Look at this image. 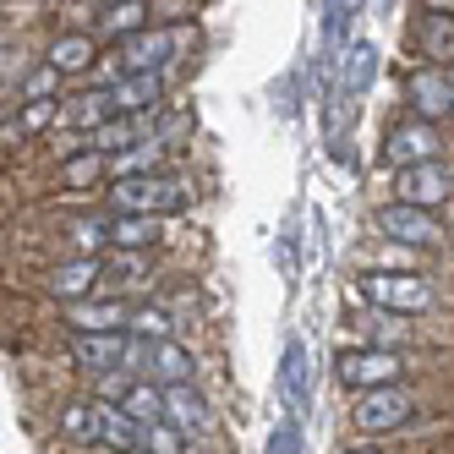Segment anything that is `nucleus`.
<instances>
[{"instance_id": "f257e3e1", "label": "nucleus", "mask_w": 454, "mask_h": 454, "mask_svg": "<svg viewBox=\"0 0 454 454\" xmlns=\"http://www.w3.org/2000/svg\"><path fill=\"white\" fill-rule=\"evenodd\" d=\"M192 208V181L176 170L159 176H137V181H105V214H153L170 219Z\"/></svg>"}, {"instance_id": "f03ea898", "label": "nucleus", "mask_w": 454, "mask_h": 454, "mask_svg": "<svg viewBox=\"0 0 454 454\" xmlns=\"http://www.w3.org/2000/svg\"><path fill=\"white\" fill-rule=\"evenodd\" d=\"M356 296L378 312H395V317H421L438 307V290L427 274H395V269H362Z\"/></svg>"}, {"instance_id": "7ed1b4c3", "label": "nucleus", "mask_w": 454, "mask_h": 454, "mask_svg": "<svg viewBox=\"0 0 454 454\" xmlns=\"http://www.w3.org/2000/svg\"><path fill=\"white\" fill-rule=\"evenodd\" d=\"M416 411H421V395H416L411 383L367 388V395H356V400H350V427L362 433V438H388V433L411 427Z\"/></svg>"}, {"instance_id": "20e7f679", "label": "nucleus", "mask_w": 454, "mask_h": 454, "mask_svg": "<svg viewBox=\"0 0 454 454\" xmlns=\"http://www.w3.org/2000/svg\"><path fill=\"white\" fill-rule=\"evenodd\" d=\"M411 356L405 350H383V345H345L334 356V383L350 388V395H367V388H388L405 383Z\"/></svg>"}, {"instance_id": "39448f33", "label": "nucleus", "mask_w": 454, "mask_h": 454, "mask_svg": "<svg viewBox=\"0 0 454 454\" xmlns=\"http://www.w3.org/2000/svg\"><path fill=\"white\" fill-rule=\"evenodd\" d=\"M372 231L383 241H395V247H416V252H427V247H443L449 231H443V219L433 208H411V203H383L372 214Z\"/></svg>"}, {"instance_id": "423d86ee", "label": "nucleus", "mask_w": 454, "mask_h": 454, "mask_svg": "<svg viewBox=\"0 0 454 454\" xmlns=\"http://www.w3.org/2000/svg\"><path fill=\"white\" fill-rule=\"evenodd\" d=\"M39 296H50L55 307H72V301H88L99 296L105 285V257H60V263L39 269Z\"/></svg>"}, {"instance_id": "0eeeda50", "label": "nucleus", "mask_w": 454, "mask_h": 454, "mask_svg": "<svg viewBox=\"0 0 454 454\" xmlns=\"http://www.w3.org/2000/svg\"><path fill=\"white\" fill-rule=\"evenodd\" d=\"M405 115L416 121H454V67H416L405 77Z\"/></svg>"}, {"instance_id": "6e6552de", "label": "nucleus", "mask_w": 454, "mask_h": 454, "mask_svg": "<svg viewBox=\"0 0 454 454\" xmlns=\"http://www.w3.org/2000/svg\"><path fill=\"white\" fill-rule=\"evenodd\" d=\"M383 159L395 170H411V165H427V159H443V137H438V126L427 121H416V115H400L395 126L383 132Z\"/></svg>"}, {"instance_id": "1a4fd4ad", "label": "nucleus", "mask_w": 454, "mask_h": 454, "mask_svg": "<svg viewBox=\"0 0 454 454\" xmlns=\"http://www.w3.org/2000/svg\"><path fill=\"white\" fill-rule=\"evenodd\" d=\"M454 198V165L449 159H427V165H411V170H395V203H411V208H443Z\"/></svg>"}, {"instance_id": "9d476101", "label": "nucleus", "mask_w": 454, "mask_h": 454, "mask_svg": "<svg viewBox=\"0 0 454 454\" xmlns=\"http://www.w3.org/2000/svg\"><path fill=\"white\" fill-rule=\"evenodd\" d=\"M110 99H115V115H137V121H153L170 110V72H137V77H121L110 82Z\"/></svg>"}, {"instance_id": "9b49d317", "label": "nucleus", "mask_w": 454, "mask_h": 454, "mask_svg": "<svg viewBox=\"0 0 454 454\" xmlns=\"http://www.w3.org/2000/svg\"><path fill=\"white\" fill-rule=\"evenodd\" d=\"M99 60H105V50H99V39H93V27H60V34L50 39V50H44V67H55L67 82L72 77H93Z\"/></svg>"}, {"instance_id": "f8f14e48", "label": "nucleus", "mask_w": 454, "mask_h": 454, "mask_svg": "<svg viewBox=\"0 0 454 454\" xmlns=\"http://www.w3.org/2000/svg\"><path fill=\"white\" fill-rule=\"evenodd\" d=\"M126 312H132L126 296L99 290V296H88V301L60 307V323H67V334H126Z\"/></svg>"}, {"instance_id": "ddd939ff", "label": "nucleus", "mask_w": 454, "mask_h": 454, "mask_svg": "<svg viewBox=\"0 0 454 454\" xmlns=\"http://www.w3.org/2000/svg\"><path fill=\"white\" fill-rule=\"evenodd\" d=\"M165 421L186 443H203L219 416H214V405H208V395H203L198 383H176V388H165Z\"/></svg>"}, {"instance_id": "4468645a", "label": "nucleus", "mask_w": 454, "mask_h": 454, "mask_svg": "<svg viewBox=\"0 0 454 454\" xmlns=\"http://www.w3.org/2000/svg\"><path fill=\"white\" fill-rule=\"evenodd\" d=\"M115 115V99H110V88H99V82H88V88H77V93H60V115H55V132H82V137H93L99 126Z\"/></svg>"}, {"instance_id": "2eb2a0df", "label": "nucleus", "mask_w": 454, "mask_h": 454, "mask_svg": "<svg viewBox=\"0 0 454 454\" xmlns=\"http://www.w3.org/2000/svg\"><path fill=\"white\" fill-rule=\"evenodd\" d=\"M279 405L290 416H307V405H312V350L296 334L279 345Z\"/></svg>"}, {"instance_id": "dca6fc26", "label": "nucleus", "mask_w": 454, "mask_h": 454, "mask_svg": "<svg viewBox=\"0 0 454 454\" xmlns=\"http://www.w3.org/2000/svg\"><path fill=\"white\" fill-rule=\"evenodd\" d=\"M121 356H126V334H72V340H67V362H72L82 378L121 372Z\"/></svg>"}, {"instance_id": "f3484780", "label": "nucleus", "mask_w": 454, "mask_h": 454, "mask_svg": "<svg viewBox=\"0 0 454 454\" xmlns=\"http://www.w3.org/2000/svg\"><path fill=\"white\" fill-rule=\"evenodd\" d=\"M148 22H153V6H148V0H110V6H99V12H93V39L115 50L121 39L143 34Z\"/></svg>"}, {"instance_id": "a211bd4d", "label": "nucleus", "mask_w": 454, "mask_h": 454, "mask_svg": "<svg viewBox=\"0 0 454 454\" xmlns=\"http://www.w3.org/2000/svg\"><path fill=\"white\" fill-rule=\"evenodd\" d=\"M148 378L159 388H176V383H198V350H192L186 340H159L148 345Z\"/></svg>"}, {"instance_id": "6ab92c4d", "label": "nucleus", "mask_w": 454, "mask_h": 454, "mask_svg": "<svg viewBox=\"0 0 454 454\" xmlns=\"http://www.w3.org/2000/svg\"><path fill=\"white\" fill-rule=\"evenodd\" d=\"M105 236H110V252H153L165 241V219H153V214H105Z\"/></svg>"}, {"instance_id": "aec40b11", "label": "nucleus", "mask_w": 454, "mask_h": 454, "mask_svg": "<svg viewBox=\"0 0 454 454\" xmlns=\"http://www.w3.org/2000/svg\"><path fill=\"white\" fill-rule=\"evenodd\" d=\"M55 115H60V99H34V105H17L6 121H0V148H22L44 132H55Z\"/></svg>"}, {"instance_id": "412c9836", "label": "nucleus", "mask_w": 454, "mask_h": 454, "mask_svg": "<svg viewBox=\"0 0 454 454\" xmlns=\"http://www.w3.org/2000/svg\"><path fill=\"white\" fill-rule=\"evenodd\" d=\"M110 181V159L99 148H82L55 165V192H99Z\"/></svg>"}, {"instance_id": "4be33fe9", "label": "nucleus", "mask_w": 454, "mask_h": 454, "mask_svg": "<svg viewBox=\"0 0 454 454\" xmlns=\"http://www.w3.org/2000/svg\"><path fill=\"white\" fill-rule=\"evenodd\" d=\"M55 433L67 443H77V449H99V405L88 395L82 400H60L55 405Z\"/></svg>"}, {"instance_id": "5701e85b", "label": "nucleus", "mask_w": 454, "mask_h": 454, "mask_svg": "<svg viewBox=\"0 0 454 454\" xmlns=\"http://www.w3.org/2000/svg\"><path fill=\"white\" fill-rule=\"evenodd\" d=\"M411 44L421 50V60H427V67H449V60H454V17H443V12H421Z\"/></svg>"}, {"instance_id": "b1692460", "label": "nucleus", "mask_w": 454, "mask_h": 454, "mask_svg": "<svg viewBox=\"0 0 454 454\" xmlns=\"http://www.w3.org/2000/svg\"><path fill=\"white\" fill-rule=\"evenodd\" d=\"M60 247H67V257H105V252H110L105 208H99V214H72L67 224H60Z\"/></svg>"}, {"instance_id": "393cba45", "label": "nucleus", "mask_w": 454, "mask_h": 454, "mask_svg": "<svg viewBox=\"0 0 454 454\" xmlns=\"http://www.w3.org/2000/svg\"><path fill=\"white\" fill-rule=\"evenodd\" d=\"M165 159H170V148H165V143L143 137V143H132L126 153H115V159H110V181H137V176H159V170H170Z\"/></svg>"}, {"instance_id": "a878e982", "label": "nucleus", "mask_w": 454, "mask_h": 454, "mask_svg": "<svg viewBox=\"0 0 454 454\" xmlns=\"http://www.w3.org/2000/svg\"><path fill=\"white\" fill-rule=\"evenodd\" d=\"M334 67H340V93H345V99H356V93H367L372 77H378V50L356 39V44H345V55L334 60Z\"/></svg>"}, {"instance_id": "bb28decb", "label": "nucleus", "mask_w": 454, "mask_h": 454, "mask_svg": "<svg viewBox=\"0 0 454 454\" xmlns=\"http://www.w3.org/2000/svg\"><path fill=\"white\" fill-rule=\"evenodd\" d=\"M93 405H99V400H93ZM99 449L105 454H132V449H143V427L121 405H99Z\"/></svg>"}, {"instance_id": "cd10ccee", "label": "nucleus", "mask_w": 454, "mask_h": 454, "mask_svg": "<svg viewBox=\"0 0 454 454\" xmlns=\"http://www.w3.org/2000/svg\"><path fill=\"white\" fill-rule=\"evenodd\" d=\"M176 329H181L176 312H170V307H159V301H132V312H126V334H132V340L159 345V340H170Z\"/></svg>"}, {"instance_id": "c85d7f7f", "label": "nucleus", "mask_w": 454, "mask_h": 454, "mask_svg": "<svg viewBox=\"0 0 454 454\" xmlns=\"http://www.w3.org/2000/svg\"><path fill=\"white\" fill-rule=\"evenodd\" d=\"M153 132V121H137V115H110L99 132H93V148H99L105 159H115V153H126L132 143H143Z\"/></svg>"}, {"instance_id": "c756f323", "label": "nucleus", "mask_w": 454, "mask_h": 454, "mask_svg": "<svg viewBox=\"0 0 454 454\" xmlns=\"http://www.w3.org/2000/svg\"><path fill=\"white\" fill-rule=\"evenodd\" d=\"M121 411L137 421V427H153V421H165V388H159L153 378H137L132 395L121 400Z\"/></svg>"}, {"instance_id": "7c9ffc66", "label": "nucleus", "mask_w": 454, "mask_h": 454, "mask_svg": "<svg viewBox=\"0 0 454 454\" xmlns=\"http://www.w3.org/2000/svg\"><path fill=\"white\" fill-rule=\"evenodd\" d=\"M263 454H307V427H301V416H290V411H285L274 427H269Z\"/></svg>"}, {"instance_id": "2f4dec72", "label": "nucleus", "mask_w": 454, "mask_h": 454, "mask_svg": "<svg viewBox=\"0 0 454 454\" xmlns=\"http://www.w3.org/2000/svg\"><path fill=\"white\" fill-rule=\"evenodd\" d=\"M60 82H67V77H60L55 67H44V60H39L34 77L17 82V105H34V99H60Z\"/></svg>"}, {"instance_id": "473e14b6", "label": "nucleus", "mask_w": 454, "mask_h": 454, "mask_svg": "<svg viewBox=\"0 0 454 454\" xmlns=\"http://www.w3.org/2000/svg\"><path fill=\"white\" fill-rule=\"evenodd\" d=\"M132 372H105V378H88V400H99V405H121L126 395H132Z\"/></svg>"}, {"instance_id": "72a5a7b5", "label": "nucleus", "mask_w": 454, "mask_h": 454, "mask_svg": "<svg viewBox=\"0 0 454 454\" xmlns=\"http://www.w3.org/2000/svg\"><path fill=\"white\" fill-rule=\"evenodd\" d=\"M143 449H148V454H192V443L170 427V421H153V427H143Z\"/></svg>"}, {"instance_id": "f704fd0d", "label": "nucleus", "mask_w": 454, "mask_h": 454, "mask_svg": "<svg viewBox=\"0 0 454 454\" xmlns=\"http://www.w3.org/2000/svg\"><path fill=\"white\" fill-rule=\"evenodd\" d=\"M367 269H395V274H421L416 269V247H395V241H388L378 257H372V263Z\"/></svg>"}, {"instance_id": "c9c22d12", "label": "nucleus", "mask_w": 454, "mask_h": 454, "mask_svg": "<svg viewBox=\"0 0 454 454\" xmlns=\"http://www.w3.org/2000/svg\"><path fill=\"white\" fill-rule=\"evenodd\" d=\"M340 454H388V449H378L372 438H362V443H350V449H340Z\"/></svg>"}, {"instance_id": "e433bc0d", "label": "nucleus", "mask_w": 454, "mask_h": 454, "mask_svg": "<svg viewBox=\"0 0 454 454\" xmlns=\"http://www.w3.org/2000/svg\"><path fill=\"white\" fill-rule=\"evenodd\" d=\"M427 12H443V17H454V0H427Z\"/></svg>"}, {"instance_id": "4c0bfd02", "label": "nucleus", "mask_w": 454, "mask_h": 454, "mask_svg": "<svg viewBox=\"0 0 454 454\" xmlns=\"http://www.w3.org/2000/svg\"><path fill=\"white\" fill-rule=\"evenodd\" d=\"M132 454H148V449H132Z\"/></svg>"}]
</instances>
